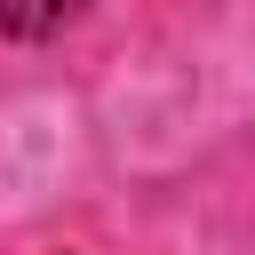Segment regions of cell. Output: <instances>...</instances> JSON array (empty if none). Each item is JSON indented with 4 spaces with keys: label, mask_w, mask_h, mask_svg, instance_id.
I'll list each match as a JSON object with an SVG mask.
<instances>
[{
    "label": "cell",
    "mask_w": 255,
    "mask_h": 255,
    "mask_svg": "<svg viewBox=\"0 0 255 255\" xmlns=\"http://www.w3.org/2000/svg\"><path fill=\"white\" fill-rule=\"evenodd\" d=\"M80 8H88V0H0V32H8V40H48V32H64Z\"/></svg>",
    "instance_id": "1"
}]
</instances>
